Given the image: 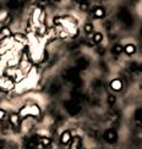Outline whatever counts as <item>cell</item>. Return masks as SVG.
<instances>
[{"label":"cell","mask_w":142,"mask_h":149,"mask_svg":"<svg viewBox=\"0 0 142 149\" xmlns=\"http://www.w3.org/2000/svg\"><path fill=\"white\" fill-rule=\"evenodd\" d=\"M65 108L66 110L69 111V114L71 115H76L78 111H80V105L77 100H69V102H65Z\"/></svg>","instance_id":"cell-1"},{"label":"cell","mask_w":142,"mask_h":149,"mask_svg":"<svg viewBox=\"0 0 142 149\" xmlns=\"http://www.w3.org/2000/svg\"><path fill=\"white\" fill-rule=\"evenodd\" d=\"M21 115L22 116H38L39 115V108L37 105H31V107H27L22 109L21 111Z\"/></svg>","instance_id":"cell-2"},{"label":"cell","mask_w":142,"mask_h":149,"mask_svg":"<svg viewBox=\"0 0 142 149\" xmlns=\"http://www.w3.org/2000/svg\"><path fill=\"white\" fill-rule=\"evenodd\" d=\"M103 137L108 143H114V142L118 139V136H116V132L114 131V130H108V131H106Z\"/></svg>","instance_id":"cell-3"},{"label":"cell","mask_w":142,"mask_h":149,"mask_svg":"<svg viewBox=\"0 0 142 149\" xmlns=\"http://www.w3.org/2000/svg\"><path fill=\"white\" fill-rule=\"evenodd\" d=\"M119 16H120V20L124 22V23H126V24H130V23L132 22L131 15L129 14V11H126V10H121L120 14H119Z\"/></svg>","instance_id":"cell-4"},{"label":"cell","mask_w":142,"mask_h":149,"mask_svg":"<svg viewBox=\"0 0 142 149\" xmlns=\"http://www.w3.org/2000/svg\"><path fill=\"white\" fill-rule=\"evenodd\" d=\"M110 87H112L113 91L119 92L122 88V82H121L120 79H114V81H112V83H110Z\"/></svg>","instance_id":"cell-5"},{"label":"cell","mask_w":142,"mask_h":149,"mask_svg":"<svg viewBox=\"0 0 142 149\" xmlns=\"http://www.w3.org/2000/svg\"><path fill=\"white\" fill-rule=\"evenodd\" d=\"M10 123L12 126H14L15 128H17L18 126H20V116H18L17 114H12L11 116H10Z\"/></svg>","instance_id":"cell-6"},{"label":"cell","mask_w":142,"mask_h":149,"mask_svg":"<svg viewBox=\"0 0 142 149\" xmlns=\"http://www.w3.org/2000/svg\"><path fill=\"white\" fill-rule=\"evenodd\" d=\"M71 139H72V137H71V133L69 132V131H65L63 134H61V143L63 144H69L70 142H71Z\"/></svg>","instance_id":"cell-7"},{"label":"cell","mask_w":142,"mask_h":149,"mask_svg":"<svg viewBox=\"0 0 142 149\" xmlns=\"http://www.w3.org/2000/svg\"><path fill=\"white\" fill-rule=\"evenodd\" d=\"M11 37V31L9 27H3L0 29V38H10Z\"/></svg>","instance_id":"cell-8"},{"label":"cell","mask_w":142,"mask_h":149,"mask_svg":"<svg viewBox=\"0 0 142 149\" xmlns=\"http://www.w3.org/2000/svg\"><path fill=\"white\" fill-rule=\"evenodd\" d=\"M104 15H106V11H104L103 8H99V6L96 8L94 11H93V16L96 18H102V17H104Z\"/></svg>","instance_id":"cell-9"},{"label":"cell","mask_w":142,"mask_h":149,"mask_svg":"<svg viewBox=\"0 0 142 149\" xmlns=\"http://www.w3.org/2000/svg\"><path fill=\"white\" fill-rule=\"evenodd\" d=\"M71 146H70V149H80V146H81V139L78 137H75L71 139Z\"/></svg>","instance_id":"cell-10"},{"label":"cell","mask_w":142,"mask_h":149,"mask_svg":"<svg viewBox=\"0 0 142 149\" xmlns=\"http://www.w3.org/2000/svg\"><path fill=\"white\" fill-rule=\"evenodd\" d=\"M14 40H15V43H20V44H23V43H26L27 38L23 34H21V33H16L14 36Z\"/></svg>","instance_id":"cell-11"},{"label":"cell","mask_w":142,"mask_h":149,"mask_svg":"<svg viewBox=\"0 0 142 149\" xmlns=\"http://www.w3.org/2000/svg\"><path fill=\"white\" fill-rule=\"evenodd\" d=\"M87 66H88V63L86 61V59H80L77 61V69L78 70H85Z\"/></svg>","instance_id":"cell-12"},{"label":"cell","mask_w":142,"mask_h":149,"mask_svg":"<svg viewBox=\"0 0 142 149\" xmlns=\"http://www.w3.org/2000/svg\"><path fill=\"white\" fill-rule=\"evenodd\" d=\"M124 50H125V53H126L127 55H132V54L135 53V50H136V48H135V45H132V44H127V45L124 48Z\"/></svg>","instance_id":"cell-13"},{"label":"cell","mask_w":142,"mask_h":149,"mask_svg":"<svg viewBox=\"0 0 142 149\" xmlns=\"http://www.w3.org/2000/svg\"><path fill=\"white\" fill-rule=\"evenodd\" d=\"M122 50H124V48H122V45H120V44L114 45V47H113V49H112V52H113L114 54H120Z\"/></svg>","instance_id":"cell-14"},{"label":"cell","mask_w":142,"mask_h":149,"mask_svg":"<svg viewBox=\"0 0 142 149\" xmlns=\"http://www.w3.org/2000/svg\"><path fill=\"white\" fill-rule=\"evenodd\" d=\"M103 40V34L102 33H94L93 34V42L94 43H101Z\"/></svg>","instance_id":"cell-15"},{"label":"cell","mask_w":142,"mask_h":149,"mask_svg":"<svg viewBox=\"0 0 142 149\" xmlns=\"http://www.w3.org/2000/svg\"><path fill=\"white\" fill-rule=\"evenodd\" d=\"M92 31H93V26H92L91 23H87L85 26V32L86 33H92Z\"/></svg>","instance_id":"cell-16"},{"label":"cell","mask_w":142,"mask_h":149,"mask_svg":"<svg viewBox=\"0 0 142 149\" xmlns=\"http://www.w3.org/2000/svg\"><path fill=\"white\" fill-rule=\"evenodd\" d=\"M59 88H60L59 84H57V83L52 84V87H50V93H57V92L59 91Z\"/></svg>","instance_id":"cell-17"},{"label":"cell","mask_w":142,"mask_h":149,"mask_svg":"<svg viewBox=\"0 0 142 149\" xmlns=\"http://www.w3.org/2000/svg\"><path fill=\"white\" fill-rule=\"evenodd\" d=\"M135 119H136L137 121H142V110H137L136 111V115H135Z\"/></svg>","instance_id":"cell-18"},{"label":"cell","mask_w":142,"mask_h":149,"mask_svg":"<svg viewBox=\"0 0 142 149\" xmlns=\"http://www.w3.org/2000/svg\"><path fill=\"white\" fill-rule=\"evenodd\" d=\"M9 6H10V9H16L17 1H16V0H11V1L9 3Z\"/></svg>","instance_id":"cell-19"},{"label":"cell","mask_w":142,"mask_h":149,"mask_svg":"<svg viewBox=\"0 0 142 149\" xmlns=\"http://www.w3.org/2000/svg\"><path fill=\"white\" fill-rule=\"evenodd\" d=\"M80 6H81V8H80V9H81V10H83V11H86V10L88 9V5L86 4L85 1H82V3H81V5H80Z\"/></svg>","instance_id":"cell-20"},{"label":"cell","mask_w":142,"mask_h":149,"mask_svg":"<svg viewBox=\"0 0 142 149\" xmlns=\"http://www.w3.org/2000/svg\"><path fill=\"white\" fill-rule=\"evenodd\" d=\"M108 102H109V104H114L115 103V97L114 95H109L108 97Z\"/></svg>","instance_id":"cell-21"},{"label":"cell","mask_w":142,"mask_h":149,"mask_svg":"<svg viewBox=\"0 0 142 149\" xmlns=\"http://www.w3.org/2000/svg\"><path fill=\"white\" fill-rule=\"evenodd\" d=\"M4 117H5V111L0 109V120H3Z\"/></svg>","instance_id":"cell-22"},{"label":"cell","mask_w":142,"mask_h":149,"mask_svg":"<svg viewBox=\"0 0 142 149\" xmlns=\"http://www.w3.org/2000/svg\"><path fill=\"white\" fill-rule=\"evenodd\" d=\"M4 147H5V141L0 139V149H4Z\"/></svg>","instance_id":"cell-23"},{"label":"cell","mask_w":142,"mask_h":149,"mask_svg":"<svg viewBox=\"0 0 142 149\" xmlns=\"http://www.w3.org/2000/svg\"><path fill=\"white\" fill-rule=\"evenodd\" d=\"M141 34H142V28H141Z\"/></svg>","instance_id":"cell-24"}]
</instances>
